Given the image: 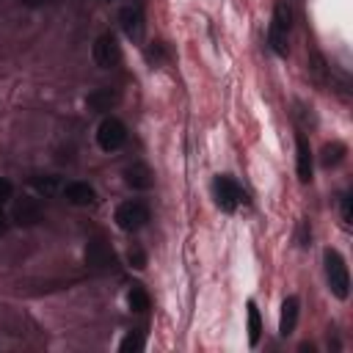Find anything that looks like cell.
<instances>
[{
	"instance_id": "obj_17",
	"label": "cell",
	"mask_w": 353,
	"mask_h": 353,
	"mask_svg": "<svg viewBox=\"0 0 353 353\" xmlns=\"http://www.w3.org/2000/svg\"><path fill=\"white\" fill-rule=\"evenodd\" d=\"M127 303H130V309L132 312H146L149 309V292L141 287V284H132V290L127 292Z\"/></svg>"
},
{
	"instance_id": "obj_14",
	"label": "cell",
	"mask_w": 353,
	"mask_h": 353,
	"mask_svg": "<svg viewBox=\"0 0 353 353\" xmlns=\"http://www.w3.org/2000/svg\"><path fill=\"white\" fill-rule=\"evenodd\" d=\"M116 102H119V94H116L113 88H94V91L85 97V105H88L91 110H97V113L110 110Z\"/></svg>"
},
{
	"instance_id": "obj_3",
	"label": "cell",
	"mask_w": 353,
	"mask_h": 353,
	"mask_svg": "<svg viewBox=\"0 0 353 353\" xmlns=\"http://www.w3.org/2000/svg\"><path fill=\"white\" fill-rule=\"evenodd\" d=\"M116 226L124 229V232H138L146 226L149 221V207L143 201H124L116 207V215H113Z\"/></svg>"
},
{
	"instance_id": "obj_6",
	"label": "cell",
	"mask_w": 353,
	"mask_h": 353,
	"mask_svg": "<svg viewBox=\"0 0 353 353\" xmlns=\"http://www.w3.org/2000/svg\"><path fill=\"white\" fill-rule=\"evenodd\" d=\"M91 55H94V63H97V66H102V69L116 66V63H119V58H121L119 44H116V36H113V33H99V36H97V41H94Z\"/></svg>"
},
{
	"instance_id": "obj_8",
	"label": "cell",
	"mask_w": 353,
	"mask_h": 353,
	"mask_svg": "<svg viewBox=\"0 0 353 353\" xmlns=\"http://www.w3.org/2000/svg\"><path fill=\"white\" fill-rule=\"evenodd\" d=\"M119 22H121V30L130 36V39H141L143 36V28H146V19H143V11L138 3H130L119 11Z\"/></svg>"
},
{
	"instance_id": "obj_19",
	"label": "cell",
	"mask_w": 353,
	"mask_h": 353,
	"mask_svg": "<svg viewBox=\"0 0 353 353\" xmlns=\"http://www.w3.org/2000/svg\"><path fill=\"white\" fill-rule=\"evenodd\" d=\"M127 262L141 270V268H146V254H143L141 248H130V251H127Z\"/></svg>"
},
{
	"instance_id": "obj_18",
	"label": "cell",
	"mask_w": 353,
	"mask_h": 353,
	"mask_svg": "<svg viewBox=\"0 0 353 353\" xmlns=\"http://www.w3.org/2000/svg\"><path fill=\"white\" fill-rule=\"evenodd\" d=\"M143 345H146V342H143V334H141V331H130V334H127V336L119 342V350H121V353H130V350H143Z\"/></svg>"
},
{
	"instance_id": "obj_21",
	"label": "cell",
	"mask_w": 353,
	"mask_h": 353,
	"mask_svg": "<svg viewBox=\"0 0 353 353\" xmlns=\"http://www.w3.org/2000/svg\"><path fill=\"white\" fill-rule=\"evenodd\" d=\"M309 237H312V232H309V221H301V226H298V245L306 248V245H309Z\"/></svg>"
},
{
	"instance_id": "obj_13",
	"label": "cell",
	"mask_w": 353,
	"mask_h": 353,
	"mask_svg": "<svg viewBox=\"0 0 353 353\" xmlns=\"http://www.w3.org/2000/svg\"><path fill=\"white\" fill-rule=\"evenodd\" d=\"M124 182L132 190H149L152 182H154V176H152V171H149L146 163H132V165L124 168Z\"/></svg>"
},
{
	"instance_id": "obj_20",
	"label": "cell",
	"mask_w": 353,
	"mask_h": 353,
	"mask_svg": "<svg viewBox=\"0 0 353 353\" xmlns=\"http://www.w3.org/2000/svg\"><path fill=\"white\" fill-rule=\"evenodd\" d=\"M33 185H36L41 193H52V190H55V179H52V176H44V179H41V176H36V179H33Z\"/></svg>"
},
{
	"instance_id": "obj_12",
	"label": "cell",
	"mask_w": 353,
	"mask_h": 353,
	"mask_svg": "<svg viewBox=\"0 0 353 353\" xmlns=\"http://www.w3.org/2000/svg\"><path fill=\"white\" fill-rule=\"evenodd\" d=\"M295 168H298V179L301 182L312 179V149H309V141L301 132L295 135Z\"/></svg>"
},
{
	"instance_id": "obj_1",
	"label": "cell",
	"mask_w": 353,
	"mask_h": 353,
	"mask_svg": "<svg viewBox=\"0 0 353 353\" xmlns=\"http://www.w3.org/2000/svg\"><path fill=\"white\" fill-rule=\"evenodd\" d=\"M290 28H292V8L284 0H279L273 8V17H270L268 41H270V50L281 58L290 52Z\"/></svg>"
},
{
	"instance_id": "obj_4",
	"label": "cell",
	"mask_w": 353,
	"mask_h": 353,
	"mask_svg": "<svg viewBox=\"0 0 353 353\" xmlns=\"http://www.w3.org/2000/svg\"><path fill=\"white\" fill-rule=\"evenodd\" d=\"M97 143H99L102 152H116V149H121V146L127 143V127H124V121H119V119H113V116L102 119L99 127H97Z\"/></svg>"
},
{
	"instance_id": "obj_22",
	"label": "cell",
	"mask_w": 353,
	"mask_h": 353,
	"mask_svg": "<svg viewBox=\"0 0 353 353\" xmlns=\"http://www.w3.org/2000/svg\"><path fill=\"white\" fill-rule=\"evenodd\" d=\"M11 196H14V185L6 176H0V204H6Z\"/></svg>"
},
{
	"instance_id": "obj_9",
	"label": "cell",
	"mask_w": 353,
	"mask_h": 353,
	"mask_svg": "<svg viewBox=\"0 0 353 353\" xmlns=\"http://www.w3.org/2000/svg\"><path fill=\"white\" fill-rule=\"evenodd\" d=\"M11 218H14V223H19V226H36V223L41 221V201H39V199H30V196H22V199L14 204Z\"/></svg>"
},
{
	"instance_id": "obj_7",
	"label": "cell",
	"mask_w": 353,
	"mask_h": 353,
	"mask_svg": "<svg viewBox=\"0 0 353 353\" xmlns=\"http://www.w3.org/2000/svg\"><path fill=\"white\" fill-rule=\"evenodd\" d=\"M85 265L94 268V270H110L116 265V256L110 251V245L102 240V237H94L88 245H85Z\"/></svg>"
},
{
	"instance_id": "obj_25",
	"label": "cell",
	"mask_w": 353,
	"mask_h": 353,
	"mask_svg": "<svg viewBox=\"0 0 353 353\" xmlns=\"http://www.w3.org/2000/svg\"><path fill=\"white\" fill-rule=\"evenodd\" d=\"M8 226H11V223H8V218H6L3 212H0V237H3L6 232H8Z\"/></svg>"
},
{
	"instance_id": "obj_16",
	"label": "cell",
	"mask_w": 353,
	"mask_h": 353,
	"mask_svg": "<svg viewBox=\"0 0 353 353\" xmlns=\"http://www.w3.org/2000/svg\"><path fill=\"white\" fill-rule=\"evenodd\" d=\"M262 336V320H259V309L254 301H248V345L256 347Z\"/></svg>"
},
{
	"instance_id": "obj_10",
	"label": "cell",
	"mask_w": 353,
	"mask_h": 353,
	"mask_svg": "<svg viewBox=\"0 0 353 353\" xmlns=\"http://www.w3.org/2000/svg\"><path fill=\"white\" fill-rule=\"evenodd\" d=\"M63 199L74 207H88L97 201V190L88 182H66L63 185Z\"/></svg>"
},
{
	"instance_id": "obj_24",
	"label": "cell",
	"mask_w": 353,
	"mask_h": 353,
	"mask_svg": "<svg viewBox=\"0 0 353 353\" xmlns=\"http://www.w3.org/2000/svg\"><path fill=\"white\" fill-rule=\"evenodd\" d=\"M22 6H28V8H39V6H44V3H50V0H19Z\"/></svg>"
},
{
	"instance_id": "obj_5",
	"label": "cell",
	"mask_w": 353,
	"mask_h": 353,
	"mask_svg": "<svg viewBox=\"0 0 353 353\" xmlns=\"http://www.w3.org/2000/svg\"><path fill=\"white\" fill-rule=\"evenodd\" d=\"M212 196H215V204H218L223 212H234V210L240 207V201H243L240 185H237L232 176H226V174H221V176L212 179Z\"/></svg>"
},
{
	"instance_id": "obj_15",
	"label": "cell",
	"mask_w": 353,
	"mask_h": 353,
	"mask_svg": "<svg viewBox=\"0 0 353 353\" xmlns=\"http://www.w3.org/2000/svg\"><path fill=\"white\" fill-rule=\"evenodd\" d=\"M345 154H347V146L339 143V141H331V143H325L323 152H320V165H323V168H334V165H339V163L345 160Z\"/></svg>"
},
{
	"instance_id": "obj_2",
	"label": "cell",
	"mask_w": 353,
	"mask_h": 353,
	"mask_svg": "<svg viewBox=\"0 0 353 353\" xmlns=\"http://www.w3.org/2000/svg\"><path fill=\"white\" fill-rule=\"evenodd\" d=\"M323 265H325L328 290H331L339 301H345V298L350 295V273H347V265H345L342 254L334 251V248H325V251H323Z\"/></svg>"
},
{
	"instance_id": "obj_23",
	"label": "cell",
	"mask_w": 353,
	"mask_h": 353,
	"mask_svg": "<svg viewBox=\"0 0 353 353\" xmlns=\"http://www.w3.org/2000/svg\"><path fill=\"white\" fill-rule=\"evenodd\" d=\"M342 221H345V223L353 221V212H350V193L342 196Z\"/></svg>"
},
{
	"instance_id": "obj_11",
	"label": "cell",
	"mask_w": 353,
	"mask_h": 353,
	"mask_svg": "<svg viewBox=\"0 0 353 353\" xmlns=\"http://www.w3.org/2000/svg\"><path fill=\"white\" fill-rule=\"evenodd\" d=\"M298 312H301V301L298 295H287L284 303H281V317H279V334L281 336H290L298 325Z\"/></svg>"
}]
</instances>
